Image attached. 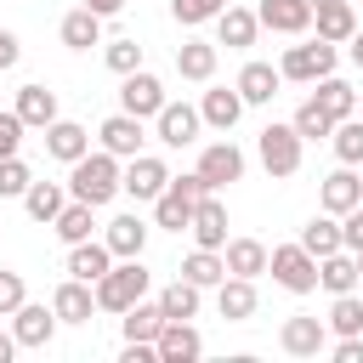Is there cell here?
<instances>
[{
  "label": "cell",
  "instance_id": "27",
  "mask_svg": "<svg viewBox=\"0 0 363 363\" xmlns=\"http://www.w3.org/2000/svg\"><path fill=\"white\" fill-rule=\"evenodd\" d=\"M278 85H284V74H278L272 62H244V68H238V96H244V108H250V102H272Z\"/></svg>",
  "mask_w": 363,
  "mask_h": 363
},
{
  "label": "cell",
  "instance_id": "21",
  "mask_svg": "<svg viewBox=\"0 0 363 363\" xmlns=\"http://www.w3.org/2000/svg\"><path fill=\"white\" fill-rule=\"evenodd\" d=\"M45 153L62 159V164H74L79 153H91V130L74 125V119H51V125H45Z\"/></svg>",
  "mask_w": 363,
  "mask_h": 363
},
{
  "label": "cell",
  "instance_id": "46",
  "mask_svg": "<svg viewBox=\"0 0 363 363\" xmlns=\"http://www.w3.org/2000/svg\"><path fill=\"white\" fill-rule=\"evenodd\" d=\"M340 244H346V250H352V255H357V250H363V204H352V210H346V216H340Z\"/></svg>",
  "mask_w": 363,
  "mask_h": 363
},
{
  "label": "cell",
  "instance_id": "3",
  "mask_svg": "<svg viewBox=\"0 0 363 363\" xmlns=\"http://www.w3.org/2000/svg\"><path fill=\"white\" fill-rule=\"evenodd\" d=\"M267 272H272V284L289 289V295H312V289H318V255L301 250V244H272V250H267Z\"/></svg>",
  "mask_w": 363,
  "mask_h": 363
},
{
  "label": "cell",
  "instance_id": "47",
  "mask_svg": "<svg viewBox=\"0 0 363 363\" xmlns=\"http://www.w3.org/2000/svg\"><path fill=\"white\" fill-rule=\"evenodd\" d=\"M23 130H28V125L17 119V108H11V113H0V159H11V153H17V142H23Z\"/></svg>",
  "mask_w": 363,
  "mask_h": 363
},
{
  "label": "cell",
  "instance_id": "33",
  "mask_svg": "<svg viewBox=\"0 0 363 363\" xmlns=\"http://www.w3.org/2000/svg\"><path fill=\"white\" fill-rule=\"evenodd\" d=\"M176 74L204 85V79L216 74V45H210V40H187V45H176Z\"/></svg>",
  "mask_w": 363,
  "mask_h": 363
},
{
  "label": "cell",
  "instance_id": "18",
  "mask_svg": "<svg viewBox=\"0 0 363 363\" xmlns=\"http://www.w3.org/2000/svg\"><path fill=\"white\" fill-rule=\"evenodd\" d=\"M318 204H323L329 216H346L352 204H363V176H357L352 164H340L335 176H323V187H318Z\"/></svg>",
  "mask_w": 363,
  "mask_h": 363
},
{
  "label": "cell",
  "instance_id": "25",
  "mask_svg": "<svg viewBox=\"0 0 363 363\" xmlns=\"http://www.w3.org/2000/svg\"><path fill=\"white\" fill-rule=\"evenodd\" d=\"M357 255L352 250H329V255H318V284L329 289V295H346V289H357Z\"/></svg>",
  "mask_w": 363,
  "mask_h": 363
},
{
  "label": "cell",
  "instance_id": "51",
  "mask_svg": "<svg viewBox=\"0 0 363 363\" xmlns=\"http://www.w3.org/2000/svg\"><path fill=\"white\" fill-rule=\"evenodd\" d=\"M85 6H91V11H96V17H113V11H119V6H125V0H85Z\"/></svg>",
  "mask_w": 363,
  "mask_h": 363
},
{
  "label": "cell",
  "instance_id": "10",
  "mask_svg": "<svg viewBox=\"0 0 363 363\" xmlns=\"http://www.w3.org/2000/svg\"><path fill=\"white\" fill-rule=\"evenodd\" d=\"M199 108H187V102H164L159 113H153V136L164 142V147H187V142H199Z\"/></svg>",
  "mask_w": 363,
  "mask_h": 363
},
{
  "label": "cell",
  "instance_id": "4",
  "mask_svg": "<svg viewBox=\"0 0 363 363\" xmlns=\"http://www.w3.org/2000/svg\"><path fill=\"white\" fill-rule=\"evenodd\" d=\"M204 193H210V187L199 182V170H193V176H170L164 193L153 199V221H159L164 233H182V227L193 221V204H199Z\"/></svg>",
  "mask_w": 363,
  "mask_h": 363
},
{
  "label": "cell",
  "instance_id": "19",
  "mask_svg": "<svg viewBox=\"0 0 363 363\" xmlns=\"http://www.w3.org/2000/svg\"><path fill=\"white\" fill-rule=\"evenodd\" d=\"M51 312H57V323H91V312H96V289H91L85 278H68V284H57Z\"/></svg>",
  "mask_w": 363,
  "mask_h": 363
},
{
  "label": "cell",
  "instance_id": "29",
  "mask_svg": "<svg viewBox=\"0 0 363 363\" xmlns=\"http://www.w3.org/2000/svg\"><path fill=\"white\" fill-rule=\"evenodd\" d=\"M57 34H62V45H68V51H91V45H102V17H96L91 6H79V11H68V17H62V28H57Z\"/></svg>",
  "mask_w": 363,
  "mask_h": 363
},
{
  "label": "cell",
  "instance_id": "39",
  "mask_svg": "<svg viewBox=\"0 0 363 363\" xmlns=\"http://www.w3.org/2000/svg\"><path fill=\"white\" fill-rule=\"evenodd\" d=\"M329 335H363V295H357V289L335 295V306H329Z\"/></svg>",
  "mask_w": 363,
  "mask_h": 363
},
{
  "label": "cell",
  "instance_id": "6",
  "mask_svg": "<svg viewBox=\"0 0 363 363\" xmlns=\"http://www.w3.org/2000/svg\"><path fill=\"white\" fill-rule=\"evenodd\" d=\"M255 153H261L267 176H295L301 170V136H295V125H267L255 136Z\"/></svg>",
  "mask_w": 363,
  "mask_h": 363
},
{
  "label": "cell",
  "instance_id": "2",
  "mask_svg": "<svg viewBox=\"0 0 363 363\" xmlns=\"http://www.w3.org/2000/svg\"><path fill=\"white\" fill-rule=\"evenodd\" d=\"M147 284H153V272L142 267V255H125V261H113L91 289H96V312H125L130 301H142L147 295Z\"/></svg>",
  "mask_w": 363,
  "mask_h": 363
},
{
  "label": "cell",
  "instance_id": "36",
  "mask_svg": "<svg viewBox=\"0 0 363 363\" xmlns=\"http://www.w3.org/2000/svg\"><path fill=\"white\" fill-rule=\"evenodd\" d=\"M301 250H312V255H329V250H346L340 244V221L323 210V216H312L306 227H301Z\"/></svg>",
  "mask_w": 363,
  "mask_h": 363
},
{
  "label": "cell",
  "instance_id": "12",
  "mask_svg": "<svg viewBox=\"0 0 363 363\" xmlns=\"http://www.w3.org/2000/svg\"><path fill=\"white\" fill-rule=\"evenodd\" d=\"M278 346H284L289 357H318V352L329 346V323H323V318H284Z\"/></svg>",
  "mask_w": 363,
  "mask_h": 363
},
{
  "label": "cell",
  "instance_id": "37",
  "mask_svg": "<svg viewBox=\"0 0 363 363\" xmlns=\"http://www.w3.org/2000/svg\"><path fill=\"white\" fill-rule=\"evenodd\" d=\"M199 284H187V278H176V284H164L159 289V312L164 318H199Z\"/></svg>",
  "mask_w": 363,
  "mask_h": 363
},
{
  "label": "cell",
  "instance_id": "48",
  "mask_svg": "<svg viewBox=\"0 0 363 363\" xmlns=\"http://www.w3.org/2000/svg\"><path fill=\"white\" fill-rule=\"evenodd\" d=\"M17 57H23L17 34H11V28H0V74H6V68H17Z\"/></svg>",
  "mask_w": 363,
  "mask_h": 363
},
{
  "label": "cell",
  "instance_id": "30",
  "mask_svg": "<svg viewBox=\"0 0 363 363\" xmlns=\"http://www.w3.org/2000/svg\"><path fill=\"white\" fill-rule=\"evenodd\" d=\"M318 91H312V102L329 113V119H352L357 113V91L346 85V79H335V74H323V79H312Z\"/></svg>",
  "mask_w": 363,
  "mask_h": 363
},
{
  "label": "cell",
  "instance_id": "5",
  "mask_svg": "<svg viewBox=\"0 0 363 363\" xmlns=\"http://www.w3.org/2000/svg\"><path fill=\"white\" fill-rule=\"evenodd\" d=\"M335 45L329 40H306V45H289L284 51V62H278V74L284 79H301V85H312V79H323V74H335Z\"/></svg>",
  "mask_w": 363,
  "mask_h": 363
},
{
  "label": "cell",
  "instance_id": "22",
  "mask_svg": "<svg viewBox=\"0 0 363 363\" xmlns=\"http://www.w3.org/2000/svg\"><path fill=\"white\" fill-rule=\"evenodd\" d=\"M108 267H113V250H108L102 238H79V244H68V278H85V284H96Z\"/></svg>",
  "mask_w": 363,
  "mask_h": 363
},
{
  "label": "cell",
  "instance_id": "44",
  "mask_svg": "<svg viewBox=\"0 0 363 363\" xmlns=\"http://www.w3.org/2000/svg\"><path fill=\"white\" fill-rule=\"evenodd\" d=\"M102 57H108V68H113L119 79H125L130 68H142V45H136V40H113V45L102 51Z\"/></svg>",
  "mask_w": 363,
  "mask_h": 363
},
{
  "label": "cell",
  "instance_id": "49",
  "mask_svg": "<svg viewBox=\"0 0 363 363\" xmlns=\"http://www.w3.org/2000/svg\"><path fill=\"white\" fill-rule=\"evenodd\" d=\"M346 57H352V62H357V68H363V23H357V28H352V40H346Z\"/></svg>",
  "mask_w": 363,
  "mask_h": 363
},
{
  "label": "cell",
  "instance_id": "42",
  "mask_svg": "<svg viewBox=\"0 0 363 363\" xmlns=\"http://www.w3.org/2000/svg\"><path fill=\"white\" fill-rule=\"evenodd\" d=\"M221 6H227V0H170V17L193 28V23H216V17H221Z\"/></svg>",
  "mask_w": 363,
  "mask_h": 363
},
{
  "label": "cell",
  "instance_id": "7",
  "mask_svg": "<svg viewBox=\"0 0 363 363\" xmlns=\"http://www.w3.org/2000/svg\"><path fill=\"white\" fill-rule=\"evenodd\" d=\"M119 108H125V113H136V119H153V113L164 108V85H159V74L130 68V74H125V85H119Z\"/></svg>",
  "mask_w": 363,
  "mask_h": 363
},
{
  "label": "cell",
  "instance_id": "20",
  "mask_svg": "<svg viewBox=\"0 0 363 363\" xmlns=\"http://www.w3.org/2000/svg\"><path fill=\"white\" fill-rule=\"evenodd\" d=\"M255 34H261V17H255L250 6H221V17H216V40H221L227 51L255 45Z\"/></svg>",
  "mask_w": 363,
  "mask_h": 363
},
{
  "label": "cell",
  "instance_id": "23",
  "mask_svg": "<svg viewBox=\"0 0 363 363\" xmlns=\"http://www.w3.org/2000/svg\"><path fill=\"white\" fill-rule=\"evenodd\" d=\"M199 119H204V125H216V130H233V125L244 119V96H238V85H233V91H227V85L204 91V102H199Z\"/></svg>",
  "mask_w": 363,
  "mask_h": 363
},
{
  "label": "cell",
  "instance_id": "8",
  "mask_svg": "<svg viewBox=\"0 0 363 363\" xmlns=\"http://www.w3.org/2000/svg\"><path fill=\"white\" fill-rule=\"evenodd\" d=\"M164 182H170V170H164V159H153V153H136V159L119 170V193H130L136 204H142V199H159Z\"/></svg>",
  "mask_w": 363,
  "mask_h": 363
},
{
  "label": "cell",
  "instance_id": "28",
  "mask_svg": "<svg viewBox=\"0 0 363 363\" xmlns=\"http://www.w3.org/2000/svg\"><path fill=\"white\" fill-rule=\"evenodd\" d=\"M102 244L113 250V261L142 255V244H147V221H142V216H113V221H108V233H102Z\"/></svg>",
  "mask_w": 363,
  "mask_h": 363
},
{
  "label": "cell",
  "instance_id": "41",
  "mask_svg": "<svg viewBox=\"0 0 363 363\" xmlns=\"http://www.w3.org/2000/svg\"><path fill=\"white\" fill-rule=\"evenodd\" d=\"M289 125H295V136H301V142H318V136H329V130H335V119H329L312 96L295 108V119H289Z\"/></svg>",
  "mask_w": 363,
  "mask_h": 363
},
{
  "label": "cell",
  "instance_id": "50",
  "mask_svg": "<svg viewBox=\"0 0 363 363\" xmlns=\"http://www.w3.org/2000/svg\"><path fill=\"white\" fill-rule=\"evenodd\" d=\"M11 357H17V335H11V329H0V363H11Z\"/></svg>",
  "mask_w": 363,
  "mask_h": 363
},
{
  "label": "cell",
  "instance_id": "13",
  "mask_svg": "<svg viewBox=\"0 0 363 363\" xmlns=\"http://www.w3.org/2000/svg\"><path fill=\"white\" fill-rule=\"evenodd\" d=\"M96 142H102V147H108V153H113V159H136V153H142V142H147V136H142V119H136V113H125V108H119V113H113V119H102V130H96Z\"/></svg>",
  "mask_w": 363,
  "mask_h": 363
},
{
  "label": "cell",
  "instance_id": "17",
  "mask_svg": "<svg viewBox=\"0 0 363 363\" xmlns=\"http://www.w3.org/2000/svg\"><path fill=\"white\" fill-rule=\"evenodd\" d=\"M255 17H261V28H272V34H306V28H312V0H261Z\"/></svg>",
  "mask_w": 363,
  "mask_h": 363
},
{
  "label": "cell",
  "instance_id": "9",
  "mask_svg": "<svg viewBox=\"0 0 363 363\" xmlns=\"http://www.w3.org/2000/svg\"><path fill=\"white\" fill-rule=\"evenodd\" d=\"M153 352H159V363H193L204 352V335L187 318H164V329L153 335Z\"/></svg>",
  "mask_w": 363,
  "mask_h": 363
},
{
  "label": "cell",
  "instance_id": "45",
  "mask_svg": "<svg viewBox=\"0 0 363 363\" xmlns=\"http://www.w3.org/2000/svg\"><path fill=\"white\" fill-rule=\"evenodd\" d=\"M23 301H28V289H23V272L0 267V318H11V312H17Z\"/></svg>",
  "mask_w": 363,
  "mask_h": 363
},
{
  "label": "cell",
  "instance_id": "35",
  "mask_svg": "<svg viewBox=\"0 0 363 363\" xmlns=\"http://www.w3.org/2000/svg\"><path fill=\"white\" fill-rule=\"evenodd\" d=\"M182 278H187V284H199V289H216V284L227 278V261H221V250H193V255L182 261Z\"/></svg>",
  "mask_w": 363,
  "mask_h": 363
},
{
  "label": "cell",
  "instance_id": "40",
  "mask_svg": "<svg viewBox=\"0 0 363 363\" xmlns=\"http://www.w3.org/2000/svg\"><path fill=\"white\" fill-rule=\"evenodd\" d=\"M335 159L340 164H363V113H352V119H335Z\"/></svg>",
  "mask_w": 363,
  "mask_h": 363
},
{
  "label": "cell",
  "instance_id": "15",
  "mask_svg": "<svg viewBox=\"0 0 363 363\" xmlns=\"http://www.w3.org/2000/svg\"><path fill=\"white\" fill-rule=\"evenodd\" d=\"M255 306H261V295H255V278H221L216 284V312L227 318V323H244V318H255Z\"/></svg>",
  "mask_w": 363,
  "mask_h": 363
},
{
  "label": "cell",
  "instance_id": "54",
  "mask_svg": "<svg viewBox=\"0 0 363 363\" xmlns=\"http://www.w3.org/2000/svg\"><path fill=\"white\" fill-rule=\"evenodd\" d=\"M357 113H363V96H357Z\"/></svg>",
  "mask_w": 363,
  "mask_h": 363
},
{
  "label": "cell",
  "instance_id": "14",
  "mask_svg": "<svg viewBox=\"0 0 363 363\" xmlns=\"http://www.w3.org/2000/svg\"><path fill=\"white\" fill-rule=\"evenodd\" d=\"M187 233L199 238V250H221V244H227V204H221L216 193H204V199L193 204V221H187Z\"/></svg>",
  "mask_w": 363,
  "mask_h": 363
},
{
  "label": "cell",
  "instance_id": "24",
  "mask_svg": "<svg viewBox=\"0 0 363 363\" xmlns=\"http://www.w3.org/2000/svg\"><path fill=\"white\" fill-rule=\"evenodd\" d=\"M221 261H227L233 278H261L267 272V244L261 238H227L221 244Z\"/></svg>",
  "mask_w": 363,
  "mask_h": 363
},
{
  "label": "cell",
  "instance_id": "53",
  "mask_svg": "<svg viewBox=\"0 0 363 363\" xmlns=\"http://www.w3.org/2000/svg\"><path fill=\"white\" fill-rule=\"evenodd\" d=\"M357 272H363V250H357Z\"/></svg>",
  "mask_w": 363,
  "mask_h": 363
},
{
  "label": "cell",
  "instance_id": "31",
  "mask_svg": "<svg viewBox=\"0 0 363 363\" xmlns=\"http://www.w3.org/2000/svg\"><path fill=\"white\" fill-rule=\"evenodd\" d=\"M119 329H125V340H153L159 329H164V312H159V301H130L125 312H119Z\"/></svg>",
  "mask_w": 363,
  "mask_h": 363
},
{
  "label": "cell",
  "instance_id": "38",
  "mask_svg": "<svg viewBox=\"0 0 363 363\" xmlns=\"http://www.w3.org/2000/svg\"><path fill=\"white\" fill-rule=\"evenodd\" d=\"M51 227H57V238H62V244H79V238H91V227H96V221H91V204L68 199V204L57 210V221H51Z\"/></svg>",
  "mask_w": 363,
  "mask_h": 363
},
{
  "label": "cell",
  "instance_id": "11",
  "mask_svg": "<svg viewBox=\"0 0 363 363\" xmlns=\"http://www.w3.org/2000/svg\"><path fill=\"white\" fill-rule=\"evenodd\" d=\"M244 176V153L233 147V142H210L204 153H199V182L210 187V193H221L227 182H238Z\"/></svg>",
  "mask_w": 363,
  "mask_h": 363
},
{
  "label": "cell",
  "instance_id": "32",
  "mask_svg": "<svg viewBox=\"0 0 363 363\" xmlns=\"http://www.w3.org/2000/svg\"><path fill=\"white\" fill-rule=\"evenodd\" d=\"M17 119L34 125V130H45V125L57 119V91H45V85H23V91H17Z\"/></svg>",
  "mask_w": 363,
  "mask_h": 363
},
{
  "label": "cell",
  "instance_id": "1",
  "mask_svg": "<svg viewBox=\"0 0 363 363\" xmlns=\"http://www.w3.org/2000/svg\"><path fill=\"white\" fill-rule=\"evenodd\" d=\"M113 193H119V159H113L108 147L79 153V159H74V170H68V199H79V204L102 210Z\"/></svg>",
  "mask_w": 363,
  "mask_h": 363
},
{
  "label": "cell",
  "instance_id": "26",
  "mask_svg": "<svg viewBox=\"0 0 363 363\" xmlns=\"http://www.w3.org/2000/svg\"><path fill=\"white\" fill-rule=\"evenodd\" d=\"M312 28H318V40L346 45V40H352V28H357V11H352L346 0H335V6H312Z\"/></svg>",
  "mask_w": 363,
  "mask_h": 363
},
{
  "label": "cell",
  "instance_id": "34",
  "mask_svg": "<svg viewBox=\"0 0 363 363\" xmlns=\"http://www.w3.org/2000/svg\"><path fill=\"white\" fill-rule=\"evenodd\" d=\"M68 204V187H57V182H28V193H23V210L34 216V221H57V210Z\"/></svg>",
  "mask_w": 363,
  "mask_h": 363
},
{
  "label": "cell",
  "instance_id": "16",
  "mask_svg": "<svg viewBox=\"0 0 363 363\" xmlns=\"http://www.w3.org/2000/svg\"><path fill=\"white\" fill-rule=\"evenodd\" d=\"M11 335H17V346H51V335H57V312L51 306H34V301H23L17 312H11Z\"/></svg>",
  "mask_w": 363,
  "mask_h": 363
},
{
  "label": "cell",
  "instance_id": "52",
  "mask_svg": "<svg viewBox=\"0 0 363 363\" xmlns=\"http://www.w3.org/2000/svg\"><path fill=\"white\" fill-rule=\"evenodd\" d=\"M312 6H335V0H312Z\"/></svg>",
  "mask_w": 363,
  "mask_h": 363
},
{
  "label": "cell",
  "instance_id": "43",
  "mask_svg": "<svg viewBox=\"0 0 363 363\" xmlns=\"http://www.w3.org/2000/svg\"><path fill=\"white\" fill-rule=\"evenodd\" d=\"M28 182H34V176H28V164H23L17 153H11V159H0V199H23V193H28Z\"/></svg>",
  "mask_w": 363,
  "mask_h": 363
}]
</instances>
